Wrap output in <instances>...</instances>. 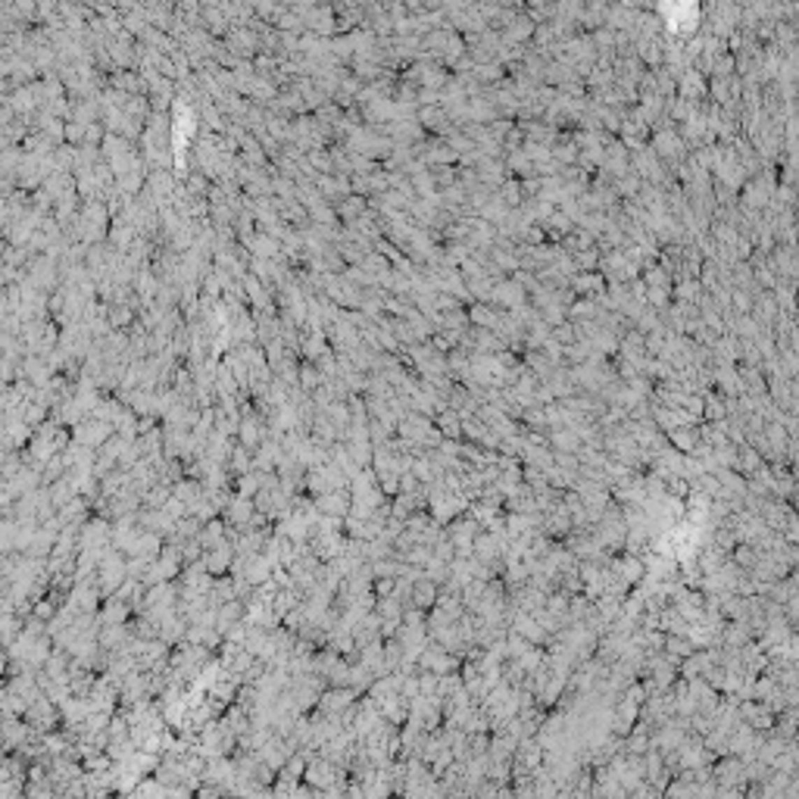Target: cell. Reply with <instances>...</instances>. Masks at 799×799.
Here are the masks:
<instances>
[{"instance_id": "obj_6", "label": "cell", "mask_w": 799, "mask_h": 799, "mask_svg": "<svg viewBox=\"0 0 799 799\" xmlns=\"http://www.w3.org/2000/svg\"><path fill=\"white\" fill-rule=\"evenodd\" d=\"M434 600H438V587H434L431 577H425V581H415V584H412V603H415L419 609L431 606Z\"/></svg>"}, {"instance_id": "obj_8", "label": "cell", "mask_w": 799, "mask_h": 799, "mask_svg": "<svg viewBox=\"0 0 799 799\" xmlns=\"http://www.w3.org/2000/svg\"><path fill=\"white\" fill-rule=\"evenodd\" d=\"M440 431H444V434H459V428H456V415H440Z\"/></svg>"}, {"instance_id": "obj_5", "label": "cell", "mask_w": 799, "mask_h": 799, "mask_svg": "<svg viewBox=\"0 0 799 799\" xmlns=\"http://www.w3.org/2000/svg\"><path fill=\"white\" fill-rule=\"evenodd\" d=\"M234 553H238V549H234L231 540H225L222 547H216V549H206L203 556H206V566H210V572H213V575H225L228 568H231V562H234Z\"/></svg>"}, {"instance_id": "obj_7", "label": "cell", "mask_w": 799, "mask_h": 799, "mask_svg": "<svg viewBox=\"0 0 799 799\" xmlns=\"http://www.w3.org/2000/svg\"><path fill=\"white\" fill-rule=\"evenodd\" d=\"M397 590V577H375V593L378 596H391Z\"/></svg>"}, {"instance_id": "obj_9", "label": "cell", "mask_w": 799, "mask_h": 799, "mask_svg": "<svg viewBox=\"0 0 799 799\" xmlns=\"http://www.w3.org/2000/svg\"><path fill=\"white\" fill-rule=\"evenodd\" d=\"M434 556H438L440 562H444V559H453V547H447V543H440V547H438V553H434Z\"/></svg>"}, {"instance_id": "obj_3", "label": "cell", "mask_w": 799, "mask_h": 799, "mask_svg": "<svg viewBox=\"0 0 799 799\" xmlns=\"http://www.w3.org/2000/svg\"><path fill=\"white\" fill-rule=\"evenodd\" d=\"M100 621L103 624H129L131 615V603L122 600V596H106V603L100 606Z\"/></svg>"}, {"instance_id": "obj_2", "label": "cell", "mask_w": 799, "mask_h": 799, "mask_svg": "<svg viewBox=\"0 0 799 799\" xmlns=\"http://www.w3.org/2000/svg\"><path fill=\"white\" fill-rule=\"evenodd\" d=\"M356 696H359L356 687H325L319 696V712H325V715H340V712H347L353 706Z\"/></svg>"}, {"instance_id": "obj_4", "label": "cell", "mask_w": 799, "mask_h": 799, "mask_svg": "<svg viewBox=\"0 0 799 799\" xmlns=\"http://www.w3.org/2000/svg\"><path fill=\"white\" fill-rule=\"evenodd\" d=\"M253 512H257V503H253V496L234 494V500L228 503V509H225V521H228V525H247V521L253 519Z\"/></svg>"}, {"instance_id": "obj_1", "label": "cell", "mask_w": 799, "mask_h": 799, "mask_svg": "<svg viewBox=\"0 0 799 799\" xmlns=\"http://www.w3.org/2000/svg\"><path fill=\"white\" fill-rule=\"evenodd\" d=\"M113 434H116V425H113V422H100V419H94V415H88L85 422H78V425L72 428V440H75V444H85V447H94V449L103 447Z\"/></svg>"}]
</instances>
